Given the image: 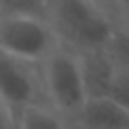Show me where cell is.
Returning a JSON list of instances; mask_svg holds the SVG:
<instances>
[{"mask_svg": "<svg viewBox=\"0 0 129 129\" xmlns=\"http://www.w3.org/2000/svg\"><path fill=\"white\" fill-rule=\"evenodd\" d=\"M106 97L129 112V74L127 72H123L120 69L116 70V76H114L112 84H110Z\"/></svg>", "mask_w": 129, "mask_h": 129, "instance_id": "obj_11", "label": "cell"}, {"mask_svg": "<svg viewBox=\"0 0 129 129\" xmlns=\"http://www.w3.org/2000/svg\"><path fill=\"white\" fill-rule=\"evenodd\" d=\"M93 2L114 23L116 28L129 21V0H93Z\"/></svg>", "mask_w": 129, "mask_h": 129, "instance_id": "obj_10", "label": "cell"}, {"mask_svg": "<svg viewBox=\"0 0 129 129\" xmlns=\"http://www.w3.org/2000/svg\"><path fill=\"white\" fill-rule=\"evenodd\" d=\"M78 61H80L82 80H84L87 99L106 97L118 70L108 49L105 48V49H97V51L82 53V55H78Z\"/></svg>", "mask_w": 129, "mask_h": 129, "instance_id": "obj_6", "label": "cell"}, {"mask_svg": "<svg viewBox=\"0 0 129 129\" xmlns=\"http://www.w3.org/2000/svg\"><path fill=\"white\" fill-rule=\"evenodd\" d=\"M40 78L48 106L70 121L87 101L78 55L57 46L40 64Z\"/></svg>", "mask_w": 129, "mask_h": 129, "instance_id": "obj_2", "label": "cell"}, {"mask_svg": "<svg viewBox=\"0 0 129 129\" xmlns=\"http://www.w3.org/2000/svg\"><path fill=\"white\" fill-rule=\"evenodd\" d=\"M0 129H17L15 121H13L10 110L4 106V103L0 101Z\"/></svg>", "mask_w": 129, "mask_h": 129, "instance_id": "obj_12", "label": "cell"}, {"mask_svg": "<svg viewBox=\"0 0 129 129\" xmlns=\"http://www.w3.org/2000/svg\"><path fill=\"white\" fill-rule=\"evenodd\" d=\"M48 4L49 0H0V15H28L46 19Z\"/></svg>", "mask_w": 129, "mask_h": 129, "instance_id": "obj_8", "label": "cell"}, {"mask_svg": "<svg viewBox=\"0 0 129 129\" xmlns=\"http://www.w3.org/2000/svg\"><path fill=\"white\" fill-rule=\"evenodd\" d=\"M46 19L59 46L76 55L105 49L116 30L93 0H49Z\"/></svg>", "mask_w": 129, "mask_h": 129, "instance_id": "obj_1", "label": "cell"}, {"mask_svg": "<svg viewBox=\"0 0 129 129\" xmlns=\"http://www.w3.org/2000/svg\"><path fill=\"white\" fill-rule=\"evenodd\" d=\"M118 28H121V30H123L125 34H127V36H129V21H125V23L121 25V27H118Z\"/></svg>", "mask_w": 129, "mask_h": 129, "instance_id": "obj_13", "label": "cell"}, {"mask_svg": "<svg viewBox=\"0 0 129 129\" xmlns=\"http://www.w3.org/2000/svg\"><path fill=\"white\" fill-rule=\"evenodd\" d=\"M59 46L48 19L28 15H0V51L40 67Z\"/></svg>", "mask_w": 129, "mask_h": 129, "instance_id": "obj_3", "label": "cell"}, {"mask_svg": "<svg viewBox=\"0 0 129 129\" xmlns=\"http://www.w3.org/2000/svg\"><path fill=\"white\" fill-rule=\"evenodd\" d=\"M17 129H74L67 118L57 114L48 105L30 106L17 120Z\"/></svg>", "mask_w": 129, "mask_h": 129, "instance_id": "obj_7", "label": "cell"}, {"mask_svg": "<svg viewBox=\"0 0 129 129\" xmlns=\"http://www.w3.org/2000/svg\"><path fill=\"white\" fill-rule=\"evenodd\" d=\"M70 123L74 129H129V112L108 97L87 99Z\"/></svg>", "mask_w": 129, "mask_h": 129, "instance_id": "obj_5", "label": "cell"}, {"mask_svg": "<svg viewBox=\"0 0 129 129\" xmlns=\"http://www.w3.org/2000/svg\"><path fill=\"white\" fill-rule=\"evenodd\" d=\"M0 101L10 110L17 127L19 116L30 106L48 105L40 78V67L13 59L0 51Z\"/></svg>", "mask_w": 129, "mask_h": 129, "instance_id": "obj_4", "label": "cell"}, {"mask_svg": "<svg viewBox=\"0 0 129 129\" xmlns=\"http://www.w3.org/2000/svg\"><path fill=\"white\" fill-rule=\"evenodd\" d=\"M106 49H108L110 57L114 59L118 69L129 74V36L121 28H116V30H114Z\"/></svg>", "mask_w": 129, "mask_h": 129, "instance_id": "obj_9", "label": "cell"}]
</instances>
